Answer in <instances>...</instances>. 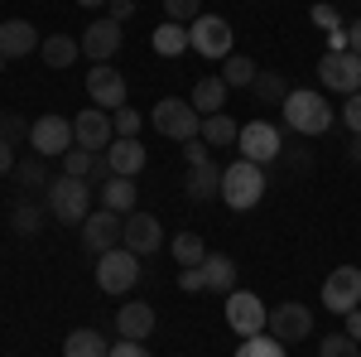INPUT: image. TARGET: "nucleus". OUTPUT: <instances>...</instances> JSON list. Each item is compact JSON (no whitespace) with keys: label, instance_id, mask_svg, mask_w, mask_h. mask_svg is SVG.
<instances>
[{"label":"nucleus","instance_id":"f257e3e1","mask_svg":"<svg viewBox=\"0 0 361 357\" xmlns=\"http://www.w3.org/2000/svg\"><path fill=\"white\" fill-rule=\"evenodd\" d=\"M87 213H92V184L87 179H73V174L49 179V218L63 227H82Z\"/></svg>","mask_w":361,"mask_h":357},{"label":"nucleus","instance_id":"f03ea898","mask_svg":"<svg viewBox=\"0 0 361 357\" xmlns=\"http://www.w3.org/2000/svg\"><path fill=\"white\" fill-rule=\"evenodd\" d=\"M284 126H289L294 136H323V131L333 126V107L323 102V92L294 87V92L284 97Z\"/></svg>","mask_w":361,"mask_h":357},{"label":"nucleus","instance_id":"7ed1b4c3","mask_svg":"<svg viewBox=\"0 0 361 357\" xmlns=\"http://www.w3.org/2000/svg\"><path fill=\"white\" fill-rule=\"evenodd\" d=\"M265 198V165H250V160H236V165L222 169V203L246 213Z\"/></svg>","mask_w":361,"mask_h":357},{"label":"nucleus","instance_id":"20e7f679","mask_svg":"<svg viewBox=\"0 0 361 357\" xmlns=\"http://www.w3.org/2000/svg\"><path fill=\"white\" fill-rule=\"evenodd\" d=\"M149 121H154V131L169 136V140H197V136H202V116H197V107H193V102H178V97L154 102Z\"/></svg>","mask_w":361,"mask_h":357},{"label":"nucleus","instance_id":"39448f33","mask_svg":"<svg viewBox=\"0 0 361 357\" xmlns=\"http://www.w3.org/2000/svg\"><path fill=\"white\" fill-rule=\"evenodd\" d=\"M140 280V256L130 247H111L106 256H97V285L106 295H130Z\"/></svg>","mask_w":361,"mask_h":357},{"label":"nucleus","instance_id":"423d86ee","mask_svg":"<svg viewBox=\"0 0 361 357\" xmlns=\"http://www.w3.org/2000/svg\"><path fill=\"white\" fill-rule=\"evenodd\" d=\"M236 145H241V160H250V165H270V160L284 155V136H279V126H270V121H246Z\"/></svg>","mask_w":361,"mask_h":357},{"label":"nucleus","instance_id":"0eeeda50","mask_svg":"<svg viewBox=\"0 0 361 357\" xmlns=\"http://www.w3.org/2000/svg\"><path fill=\"white\" fill-rule=\"evenodd\" d=\"M29 145H34V155H54V160H63L73 145H78V136H73V121L68 116H39L34 126H29Z\"/></svg>","mask_w":361,"mask_h":357},{"label":"nucleus","instance_id":"6e6552de","mask_svg":"<svg viewBox=\"0 0 361 357\" xmlns=\"http://www.w3.org/2000/svg\"><path fill=\"white\" fill-rule=\"evenodd\" d=\"M188 49L202 54L207 63L212 58H226L231 54V25H226L222 15H197L193 25H188Z\"/></svg>","mask_w":361,"mask_h":357},{"label":"nucleus","instance_id":"1a4fd4ad","mask_svg":"<svg viewBox=\"0 0 361 357\" xmlns=\"http://www.w3.org/2000/svg\"><path fill=\"white\" fill-rule=\"evenodd\" d=\"M318 83L328 87V92H337V97H352V92H361V54H323V63H318Z\"/></svg>","mask_w":361,"mask_h":357},{"label":"nucleus","instance_id":"9d476101","mask_svg":"<svg viewBox=\"0 0 361 357\" xmlns=\"http://www.w3.org/2000/svg\"><path fill=\"white\" fill-rule=\"evenodd\" d=\"M121 237H126V213H111V208L87 213V222H82V247L92 251V256H106L111 247H121Z\"/></svg>","mask_w":361,"mask_h":357},{"label":"nucleus","instance_id":"9b49d317","mask_svg":"<svg viewBox=\"0 0 361 357\" xmlns=\"http://www.w3.org/2000/svg\"><path fill=\"white\" fill-rule=\"evenodd\" d=\"M265 333L279 338L284 348H289V343H304L308 333H313V309H308V304H275L270 319H265Z\"/></svg>","mask_w":361,"mask_h":357},{"label":"nucleus","instance_id":"f8f14e48","mask_svg":"<svg viewBox=\"0 0 361 357\" xmlns=\"http://www.w3.org/2000/svg\"><path fill=\"white\" fill-rule=\"evenodd\" d=\"M357 304H361V266H337V271L323 280V309L352 314Z\"/></svg>","mask_w":361,"mask_h":357},{"label":"nucleus","instance_id":"ddd939ff","mask_svg":"<svg viewBox=\"0 0 361 357\" xmlns=\"http://www.w3.org/2000/svg\"><path fill=\"white\" fill-rule=\"evenodd\" d=\"M265 319H270V309L260 304V295H250V290H231L226 295V324H231V333H241V338L265 333Z\"/></svg>","mask_w":361,"mask_h":357},{"label":"nucleus","instance_id":"4468645a","mask_svg":"<svg viewBox=\"0 0 361 357\" xmlns=\"http://www.w3.org/2000/svg\"><path fill=\"white\" fill-rule=\"evenodd\" d=\"M82 54L92 58V63H106V58L121 54V44H126V29H121V20H111V15H102V20H92V25L82 29Z\"/></svg>","mask_w":361,"mask_h":357},{"label":"nucleus","instance_id":"2eb2a0df","mask_svg":"<svg viewBox=\"0 0 361 357\" xmlns=\"http://www.w3.org/2000/svg\"><path fill=\"white\" fill-rule=\"evenodd\" d=\"M73 136H78V145H82V150H92V155L111 150V140H116L111 111H102V107H87V111H78V116H73Z\"/></svg>","mask_w":361,"mask_h":357},{"label":"nucleus","instance_id":"dca6fc26","mask_svg":"<svg viewBox=\"0 0 361 357\" xmlns=\"http://www.w3.org/2000/svg\"><path fill=\"white\" fill-rule=\"evenodd\" d=\"M87 97H92V107H102V111L126 107V78H121V68L92 63V73H87Z\"/></svg>","mask_w":361,"mask_h":357},{"label":"nucleus","instance_id":"f3484780","mask_svg":"<svg viewBox=\"0 0 361 357\" xmlns=\"http://www.w3.org/2000/svg\"><path fill=\"white\" fill-rule=\"evenodd\" d=\"M121 247H130L135 256H154V251L164 247V227L154 213H126V237H121Z\"/></svg>","mask_w":361,"mask_h":357},{"label":"nucleus","instance_id":"a211bd4d","mask_svg":"<svg viewBox=\"0 0 361 357\" xmlns=\"http://www.w3.org/2000/svg\"><path fill=\"white\" fill-rule=\"evenodd\" d=\"M39 44H44V39H39V29L29 25V20H5V25H0V63L34 54Z\"/></svg>","mask_w":361,"mask_h":357},{"label":"nucleus","instance_id":"6ab92c4d","mask_svg":"<svg viewBox=\"0 0 361 357\" xmlns=\"http://www.w3.org/2000/svg\"><path fill=\"white\" fill-rule=\"evenodd\" d=\"M116 333H121V338L145 343V338L154 333V309H149L145 300H126L121 309H116Z\"/></svg>","mask_w":361,"mask_h":357},{"label":"nucleus","instance_id":"aec40b11","mask_svg":"<svg viewBox=\"0 0 361 357\" xmlns=\"http://www.w3.org/2000/svg\"><path fill=\"white\" fill-rule=\"evenodd\" d=\"M106 160H111V174L121 179H135L140 169L149 165V150H145V140H111V150H106Z\"/></svg>","mask_w":361,"mask_h":357},{"label":"nucleus","instance_id":"412c9836","mask_svg":"<svg viewBox=\"0 0 361 357\" xmlns=\"http://www.w3.org/2000/svg\"><path fill=\"white\" fill-rule=\"evenodd\" d=\"M202 290L231 295V290H236V261L222 256V251H207V261H202Z\"/></svg>","mask_w":361,"mask_h":357},{"label":"nucleus","instance_id":"4be33fe9","mask_svg":"<svg viewBox=\"0 0 361 357\" xmlns=\"http://www.w3.org/2000/svg\"><path fill=\"white\" fill-rule=\"evenodd\" d=\"M183 193H188L193 203L217 198V193H222V169L212 165V160H207V165H193V169H188V184H183Z\"/></svg>","mask_w":361,"mask_h":357},{"label":"nucleus","instance_id":"5701e85b","mask_svg":"<svg viewBox=\"0 0 361 357\" xmlns=\"http://www.w3.org/2000/svg\"><path fill=\"white\" fill-rule=\"evenodd\" d=\"M197 107V116H217V111L226 107V83H222V73H212V78H197L193 83V97H188Z\"/></svg>","mask_w":361,"mask_h":357},{"label":"nucleus","instance_id":"b1692460","mask_svg":"<svg viewBox=\"0 0 361 357\" xmlns=\"http://www.w3.org/2000/svg\"><path fill=\"white\" fill-rule=\"evenodd\" d=\"M39 54H44V63H49V68H73V63H78V54H82V44H78L73 34H49V39L39 44Z\"/></svg>","mask_w":361,"mask_h":357},{"label":"nucleus","instance_id":"393cba45","mask_svg":"<svg viewBox=\"0 0 361 357\" xmlns=\"http://www.w3.org/2000/svg\"><path fill=\"white\" fill-rule=\"evenodd\" d=\"M135 198H140V189H135V179H106L102 184V208H111V213H135Z\"/></svg>","mask_w":361,"mask_h":357},{"label":"nucleus","instance_id":"a878e982","mask_svg":"<svg viewBox=\"0 0 361 357\" xmlns=\"http://www.w3.org/2000/svg\"><path fill=\"white\" fill-rule=\"evenodd\" d=\"M106 353H111V343L97 329H73L63 343V357H106Z\"/></svg>","mask_w":361,"mask_h":357},{"label":"nucleus","instance_id":"bb28decb","mask_svg":"<svg viewBox=\"0 0 361 357\" xmlns=\"http://www.w3.org/2000/svg\"><path fill=\"white\" fill-rule=\"evenodd\" d=\"M250 92H255L265 107H284V97H289L294 87H284V73H275V68H260V73H255V83H250Z\"/></svg>","mask_w":361,"mask_h":357},{"label":"nucleus","instance_id":"cd10ccee","mask_svg":"<svg viewBox=\"0 0 361 357\" xmlns=\"http://www.w3.org/2000/svg\"><path fill=\"white\" fill-rule=\"evenodd\" d=\"M169 256H173L178 271H183V266H202V261H207V247H202L197 232H178V237L169 242Z\"/></svg>","mask_w":361,"mask_h":357},{"label":"nucleus","instance_id":"c85d7f7f","mask_svg":"<svg viewBox=\"0 0 361 357\" xmlns=\"http://www.w3.org/2000/svg\"><path fill=\"white\" fill-rule=\"evenodd\" d=\"M154 54H164V58H178L183 49H188V25H173V20H164V25L154 29Z\"/></svg>","mask_w":361,"mask_h":357},{"label":"nucleus","instance_id":"c756f323","mask_svg":"<svg viewBox=\"0 0 361 357\" xmlns=\"http://www.w3.org/2000/svg\"><path fill=\"white\" fill-rule=\"evenodd\" d=\"M236 136H241V126L226 116V111H217V116H202V140L217 150V145H236Z\"/></svg>","mask_w":361,"mask_h":357},{"label":"nucleus","instance_id":"7c9ffc66","mask_svg":"<svg viewBox=\"0 0 361 357\" xmlns=\"http://www.w3.org/2000/svg\"><path fill=\"white\" fill-rule=\"evenodd\" d=\"M44 218H49V208H39V203H29V198L10 208V227H15L20 237H34V232L44 227Z\"/></svg>","mask_w":361,"mask_h":357},{"label":"nucleus","instance_id":"2f4dec72","mask_svg":"<svg viewBox=\"0 0 361 357\" xmlns=\"http://www.w3.org/2000/svg\"><path fill=\"white\" fill-rule=\"evenodd\" d=\"M255 73H260V68H255L246 54H226L222 58V83L226 87H250V83H255Z\"/></svg>","mask_w":361,"mask_h":357},{"label":"nucleus","instance_id":"473e14b6","mask_svg":"<svg viewBox=\"0 0 361 357\" xmlns=\"http://www.w3.org/2000/svg\"><path fill=\"white\" fill-rule=\"evenodd\" d=\"M236 357H284V343L270 338V333H250V338H241Z\"/></svg>","mask_w":361,"mask_h":357},{"label":"nucleus","instance_id":"72a5a7b5","mask_svg":"<svg viewBox=\"0 0 361 357\" xmlns=\"http://www.w3.org/2000/svg\"><path fill=\"white\" fill-rule=\"evenodd\" d=\"M15 184H20V189H49V169H44V155H34V160H20V165H15Z\"/></svg>","mask_w":361,"mask_h":357},{"label":"nucleus","instance_id":"f704fd0d","mask_svg":"<svg viewBox=\"0 0 361 357\" xmlns=\"http://www.w3.org/2000/svg\"><path fill=\"white\" fill-rule=\"evenodd\" d=\"M318 357H361V343L352 333H328V338L318 343Z\"/></svg>","mask_w":361,"mask_h":357},{"label":"nucleus","instance_id":"c9c22d12","mask_svg":"<svg viewBox=\"0 0 361 357\" xmlns=\"http://www.w3.org/2000/svg\"><path fill=\"white\" fill-rule=\"evenodd\" d=\"M111 126H116V136H121V140H135L145 121H140V111L126 102V107H116V111H111Z\"/></svg>","mask_w":361,"mask_h":357},{"label":"nucleus","instance_id":"e433bc0d","mask_svg":"<svg viewBox=\"0 0 361 357\" xmlns=\"http://www.w3.org/2000/svg\"><path fill=\"white\" fill-rule=\"evenodd\" d=\"M92 150H82V145H73L68 155H63V174H73V179H92Z\"/></svg>","mask_w":361,"mask_h":357},{"label":"nucleus","instance_id":"4c0bfd02","mask_svg":"<svg viewBox=\"0 0 361 357\" xmlns=\"http://www.w3.org/2000/svg\"><path fill=\"white\" fill-rule=\"evenodd\" d=\"M164 15L173 25H193L197 15H202V0H164Z\"/></svg>","mask_w":361,"mask_h":357},{"label":"nucleus","instance_id":"58836bf2","mask_svg":"<svg viewBox=\"0 0 361 357\" xmlns=\"http://www.w3.org/2000/svg\"><path fill=\"white\" fill-rule=\"evenodd\" d=\"M308 20L323 29V34H333V29H342V15H337V5H328V0H318L313 10H308Z\"/></svg>","mask_w":361,"mask_h":357},{"label":"nucleus","instance_id":"ea45409f","mask_svg":"<svg viewBox=\"0 0 361 357\" xmlns=\"http://www.w3.org/2000/svg\"><path fill=\"white\" fill-rule=\"evenodd\" d=\"M29 126H34V121H25L20 111H0V140H20V136H29Z\"/></svg>","mask_w":361,"mask_h":357},{"label":"nucleus","instance_id":"a19ab883","mask_svg":"<svg viewBox=\"0 0 361 357\" xmlns=\"http://www.w3.org/2000/svg\"><path fill=\"white\" fill-rule=\"evenodd\" d=\"M342 121H347L352 136H361V92H352V97L342 102Z\"/></svg>","mask_w":361,"mask_h":357},{"label":"nucleus","instance_id":"79ce46f5","mask_svg":"<svg viewBox=\"0 0 361 357\" xmlns=\"http://www.w3.org/2000/svg\"><path fill=\"white\" fill-rule=\"evenodd\" d=\"M207 150H212V145H207L202 136H197V140H183V155H188V169H193V165H207V160H212Z\"/></svg>","mask_w":361,"mask_h":357},{"label":"nucleus","instance_id":"37998d69","mask_svg":"<svg viewBox=\"0 0 361 357\" xmlns=\"http://www.w3.org/2000/svg\"><path fill=\"white\" fill-rule=\"evenodd\" d=\"M106 357H149V353H145V343H135V338H121V343H111Z\"/></svg>","mask_w":361,"mask_h":357},{"label":"nucleus","instance_id":"c03bdc74","mask_svg":"<svg viewBox=\"0 0 361 357\" xmlns=\"http://www.w3.org/2000/svg\"><path fill=\"white\" fill-rule=\"evenodd\" d=\"M178 290H188V295L202 290V266H183V271H178Z\"/></svg>","mask_w":361,"mask_h":357},{"label":"nucleus","instance_id":"a18cd8bd","mask_svg":"<svg viewBox=\"0 0 361 357\" xmlns=\"http://www.w3.org/2000/svg\"><path fill=\"white\" fill-rule=\"evenodd\" d=\"M135 10H140V0H111V5H106V15H111V20H121V25H126Z\"/></svg>","mask_w":361,"mask_h":357},{"label":"nucleus","instance_id":"49530a36","mask_svg":"<svg viewBox=\"0 0 361 357\" xmlns=\"http://www.w3.org/2000/svg\"><path fill=\"white\" fill-rule=\"evenodd\" d=\"M5 174H15V145L10 140H0V179Z\"/></svg>","mask_w":361,"mask_h":357},{"label":"nucleus","instance_id":"de8ad7c7","mask_svg":"<svg viewBox=\"0 0 361 357\" xmlns=\"http://www.w3.org/2000/svg\"><path fill=\"white\" fill-rule=\"evenodd\" d=\"M347 49H352V44H347V29H333V34H328V54H347Z\"/></svg>","mask_w":361,"mask_h":357},{"label":"nucleus","instance_id":"09e8293b","mask_svg":"<svg viewBox=\"0 0 361 357\" xmlns=\"http://www.w3.org/2000/svg\"><path fill=\"white\" fill-rule=\"evenodd\" d=\"M342 319H347V329H342V333H352V338L361 343V304L352 309V314H342Z\"/></svg>","mask_w":361,"mask_h":357},{"label":"nucleus","instance_id":"8fccbe9b","mask_svg":"<svg viewBox=\"0 0 361 357\" xmlns=\"http://www.w3.org/2000/svg\"><path fill=\"white\" fill-rule=\"evenodd\" d=\"M347 44H352V54H361V20L347 25Z\"/></svg>","mask_w":361,"mask_h":357},{"label":"nucleus","instance_id":"3c124183","mask_svg":"<svg viewBox=\"0 0 361 357\" xmlns=\"http://www.w3.org/2000/svg\"><path fill=\"white\" fill-rule=\"evenodd\" d=\"M347 160H352V165H361V136L347 140Z\"/></svg>","mask_w":361,"mask_h":357},{"label":"nucleus","instance_id":"603ef678","mask_svg":"<svg viewBox=\"0 0 361 357\" xmlns=\"http://www.w3.org/2000/svg\"><path fill=\"white\" fill-rule=\"evenodd\" d=\"M78 5H87V10H97V5H111V0H78Z\"/></svg>","mask_w":361,"mask_h":357},{"label":"nucleus","instance_id":"864d4df0","mask_svg":"<svg viewBox=\"0 0 361 357\" xmlns=\"http://www.w3.org/2000/svg\"><path fill=\"white\" fill-rule=\"evenodd\" d=\"M357 5H361V0H357Z\"/></svg>","mask_w":361,"mask_h":357}]
</instances>
